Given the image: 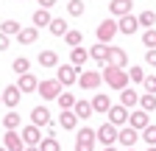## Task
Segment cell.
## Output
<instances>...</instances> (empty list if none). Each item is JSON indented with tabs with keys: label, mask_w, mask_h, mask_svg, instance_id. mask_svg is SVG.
I'll return each mask as SVG.
<instances>
[{
	"label": "cell",
	"mask_w": 156,
	"mask_h": 151,
	"mask_svg": "<svg viewBox=\"0 0 156 151\" xmlns=\"http://www.w3.org/2000/svg\"><path fill=\"white\" fill-rule=\"evenodd\" d=\"M101 79H103L112 90H126V84H128V73L120 70V67H109V64H106V70H103Z\"/></svg>",
	"instance_id": "obj_1"
},
{
	"label": "cell",
	"mask_w": 156,
	"mask_h": 151,
	"mask_svg": "<svg viewBox=\"0 0 156 151\" xmlns=\"http://www.w3.org/2000/svg\"><path fill=\"white\" fill-rule=\"evenodd\" d=\"M95 34H98V42L101 45H109L114 39V34H117V23L114 20H101L98 28H95Z\"/></svg>",
	"instance_id": "obj_2"
},
{
	"label": "cell",
	"mask_w": 156,
	"mask_h": 151,
	"mask_svg": "<svg viewBox=\"0 0 156 151\" xmlns=\"http://www.w3.org/2000/svg\"><path fill=\"white\" fill-rule=\"evenodd\" d=\"M36 90H39V95H42L45 101H53V98H58V95H62V84H58L56 79H48V81H39L36 84Z\"/></svg>",
	"instance_id": "obj_3"
},
{
	"label": "cell",
	"mask_w": 156,
	"mask_h": 151,
	"mask_svg": "<svg viewBox=\"0 0 156 151\" xmlns=\"http://www.w3.org/2000/svg\"><path fill=\"white\" fill-rule=\"evenodd\" d=\"M56 81L62 84V87L75 84V81H78V70H75L73 64H58V67H56Z\"/></svg>",
	"instance_id": "obj_4"
},
{
	"label": "cell",
	"mask_w": 156,
	"mask_h": 151,
	"mask_svg": "<svg viewBox=\"0 0 156 151\" xmlns=\"http://www.w3.org/2000/svg\"><path fill=\"white\" fill-rule=\"evenodd\" d=\"M95 129H81V134L75 137V151H92L95 148Z\"/></svg>",
	"instance_id": "obj_5"
},
{
	"label": "cell",
	"mask_w": 156,
	"mask_h": 151,
	"mask_svg": "<svg viewBox=\"0 0 156 151\" xmlns=\"http://www.w3.org/2000/svg\"><path fill=\"white\" fill-rule=\"evenodd\" d=\"M126 62H128V56H126V50L123 48H112L109 45V50H106V64L109 67H126Z\"/></svg>",
	"instance_id": "obj_6"
},
{
	"label": "cell",
	"mask_w": 156,
	"mask_h": 151,
	"mask_svg": "<svg viewBox=\"0 0 156 151\" xmlns=\"http://www.w3.org/2000/svg\"><path fill=\"white\" fill-rule=\"evenodd\" d=\"M78 84H81V90H98L101 87V73L98 70H84L78 76Z\"/></svg>",
	"instance_id": "obj_7"
},
{
	"label": "cell",
	"mask_w": 156,
	"mask_h": 151,
	"mask_svg": "<svg viewBox=\"0 0 156 151\" xmlns=\"http://www.w3.org/2000/svg\"><path fill=\"white\" fill-rule=\"evenodd\" d=\"M95 140H101L103 145H112V143L117 140V126H112V123H103L101 129H95Z\"/></svg>",
	"instance_id": "obj_8"
},
{
	"label": "cell",
	"mask_w": 156,
	"mask_h": 151,
	"mask_svg": "<svg viewBox=\"0 0 156 151\" xmlns=\"http://www.w3.org/2000/svg\"><path fill=\"white\" fill-rule=\"evenodd\" d=\"M3 148L6 151H25V143H23V137H20V131H6Z\"/></svg>",
	"instance_id": "obj_9"
},
{
	"label": "cell",
	"mask_w": 156,
	"mask_h": 151,
	"mask_svg": "<svg viewBox=\"0 0 156 151\" xmlns=\"http://www.w3.org/2000/svg\"><path fill=\"white\" fill-rule=\"evenodd\" d=\"M106 115H109V123H112V126H123V123L128 120V109L117 104V106H109Z\"/></svg>",
	"instance_id": "obj_10"
},
{
	"label": "cell",
	"mask_w": 156,
	"mask_h": 151,
	"mask_svg": "<svg viewBox=\"0 0 156 151\" xmlns=\"http://www.w3.org/2000/svg\"><path fill=\"white\" fill-rule=\"evenodd\" d=\"M31 126H50V112L45 106H34L31 109Z\"/></svg>",
	"instance_id": "obj_11"
},
{
	"label": "cell",
	"mask_w": 156,
	"mask_h": 151,
	"mask_svg": "<svg viewBox=\"0 0 156 151\" xmlns=\"http://www.w3.org/2000/svg\"><path fill=\"white\" fill-rule=\"evenodd\" d=\"M0 98H3V104L6 106H11V109H17V104H20V98H23V92L17 90V84H11V87H6L3 92H0Z\"/></svg>",
	"instance_id": "obj_12"
},
{
	"label": "cell",
	"mask_w": 156,
	"mask_h": 151,
	"mask_svg": "<svg viewBox=\"0 0 156 151\" xmlns=\"http://www.w3.org/2000/svg\"><path fill=\"white\" fill-rule=\"evenodd\" d=\"M36 39H39V28H34V25L20 28V34H17V42L20 45H34Z\"/></svg>",
	"instance_id": "obj_13"
},
{
	"label": "cell",
	"mask_w": 156,
	"mask_h": 151,
	"mask_svg": "<svg viewBox=\"0 0 156 151\" xmlns=\"http://www.w3.org/2000/svg\"><path fill=\"white\" fill-rule=\"evenodd\" d=\"M136 28H140V23H136V17H134V14H126V17H120V23H117V31H123L126 36L136 34Z\"/></svg>",
	"instance_id": "obj_14"
},
{
	"label": "cell",
	"mask_w": 156,
	"mask_h": 151,
	"mask_svg": "<svg viewBox=\"0 0 156 151\" xmlns=\"http://www.w3.org/2000/svg\"><path fill=\"white\" fill-rule=\"evenodd\" d=\"M89 59V50H84V48H70V64L78 70V67H81L84 70V62Z\"/></svg>",
	"instance_id": "obj_15"
},
{
	"label": "cell",
	"mask_w": 156,
	"mask_h": 151,
	"mask_svg": "<svg viewBox=\"0 0 156 151\" xmlns=\"http://www.w3.org/2000/svg\"><path fill=\"white\" fill-rule=\"evenodd\" d=\"M89 104H92V112H98V115L109 112V106H112V101H109V95H106V92H98V95H95Z\"/></svg>",
	"instance_id": "obj_16"
},
{
	"label": "cell",
	"mask_w": 156,
	"mask_h": 151,
	"mask_svg": "<svg viewBox=\"0 0 156 151\" xmlns=\"http://www.w3.org/2000/svg\"><path fill=\"white\" fill-rule=\"evenodd\" d=\"M20 137H23L25 145H39V140H42V134H39L36 126H25L23 131H20Z\"/></svg>",
	"instance_id": "obj_17"
},
{
	"label": "cell",
	"mask_w": 156,
	"mask_h": 151,
	"mask_svg": "<svg viewBox=\"0 0 156 151\" xmlns=\"http://www.w3.org/2000/svg\"><path fill=\"white\" fill-rule=\"evenodd\" d=\"M128 126H131V129H145V126H148V112H142V109L128 112Z\"/></svg>",
	"instance_id": "obj_18"
},
{
	"label": "cell",
	"mask_w": 156,
	"mask_h": 151,
	"mask_svg": "<svg viewBox=\"0 0 156 151\" xmlns=\"http://www.w3.org/2000/svg\"><path fill=\"white\" fill-rule=\"evenodd\" d=\"M36 76H31V73H25V76H20V81H17V90L20 92H34L36 90Z\"/></svg>",
	"instance_id": "obj_19"
},
{
	"label": "cell",
	"mask_w": 156,
	"mask_h": 151,
	"mask_svg": "<svg viewBox=\"0 0 156 151\" xmlns=\"http://www.w3.org/2000/svg\"><path fill=\"white\" fill-rule=\"evenodd\" d=\"M117 140H120L126 148H131L134 143H136V129H131V126H126V129H120L117 131Z\"/></svg>",
	"instance_id": "obj_20"
},
{
	"label": "cell",
	"mask_w": 156,
	"mask_h": 151,
	"mask_svg": "<svg viewBox=\"0 0 156 151\" xmlns=\"http://www.w3.org/2000/svg\"><path fill=\"white\" fill-rule=\"evenodd\" d=\"M109 9H112V14H117V17H126V14H131V0H112Z\"/></svg>",
	"instance_id": "obj_21"
},
{
	"label": "cell",
	"mask_w": 156,
	"mask_h": 151,
	"mask_svg": "<svg viewBox=\"0 0 156 151\" xmlns=\"http://www.w3.org/2000/svg\"><path fill=\"white\" fill-rule=\"evenodd\" d=\"M136 104H140V95H136V92L134 90H123L120 92V106H126V109H131V106H136Z\"/></svg>",
	"instance_id": "obj_22"
},
{
	"label": "cell",
	"mask_w": 156,
	"mask_h": 151,
	"mask_svg": "<svg viewBox=\"0 0 156 151\" xmlns=\"http://www.w3.org/2000/svg\"><path fill=\"white\" fill-rule=\"evenodd\" d=\"M75 123H78V118H75V112L73 109H64L62 112V115H58V126H62V129H75Z\"/></svg>",
	"instance_id": "obj_23"
},
{
	"label": "cell",
	"mask_w": 156,
	"mask_h": 151,
	"mask_svg": "<svg viewBox=\"0 0 156 151\" xmlns=\"http://www.w3.org/2000/svg\"><path fill=\"white\" fill-rule=\"evenodd\" d=\"M39 64H42V67H58L56 50H42V53H39Z\"/></svg>",
	"instance_id": "obj_24"
},
{
	"label": "cell",
	"mask_w": 156,
	"mask_h": 151,
	"mask_svg": "<svg viewBox=\"0 0 156 151\" xmlns=\"http://www.w3.org/2000/svg\"><path fill=\"white\" fill-rule=\"evenodd\" d=\"M50 20H53V17H50L48 9H36V11H34V28H39V25H50Z\"/></svg>",
	"instance_id": "obj_25"
},
{
	"label": "cell",
	"mask_w": 156,
	"mask_h": 151,
	"mask_svg": "<svg viewBox=\"0 0 156 151\" xmlns=\"http://www.w3.org/2000/svg\"><path fill=\"white\" fill-rule=\"evenodd\" d=\"M11 70H14V73H17V76H25V73H28V70H31V62H28V59H25V56H17V59H14V62H11Z\"/></svg>",
	"instance_id": "obj_26"
},
{
	"label": "cell",
	"mask_w": 156,
	"mask_h": 151,
	"mask_svg": "<svg viewBox=\"0 0 156 151\" xmlns=\"http://www.w3.org/2000/svg\"><path fill=\"white\" fill-rule=\"evenodd\" d=\"M73 112H75V118H89L92 115V104L89 101H75Z\"/></svg>",
	"instance_id": "obj_27"
},
{
	"label": "cell",
	"mask_w": 156,
	"mask_h": 151,
	"mask_svg": "<svg viewBox=\"0 0 156 151\" xmlns=\"http://www.w3.org/2000/svg\"><path fill=\"white\" fill-rule=\"evenodd\" d=\"M48 28H50V34H53V36H64V34L70 31V28H67V23L62 20V17H58V20H50V25H48Z\"/></svg>",
	"instance_id": "obj_28"
},
{
	"label": "cell",
	"mask_w": 156,
	"mask_h": 151,
	"mask_svg": "<svg viewBox=\"0 0 156 151\" xmlns=\"http://www.w3.org/2000/svg\"><path fill=\"white\" fill-rule=\"evenodd\" d=\"M39 151H62V143L56 137H42L39 140Z\"/></svg>",
	"instance_id": "obj_29"
},
{
	"label": "cell",
	"mask_w": 156,
	"mask_h": 151,
	"mask_svg": "<svg viewBox=\"0 0 156 151\" xmlns=\"http://www.w3.org/2000/svg\"><path fill=\"white\" fill-rule=\"evenodd\" d=\"M64 39H67V45H70V48H81V42H84V34L70 28V31L64 34Z\"/></svg>",
	"instance_id": "obj_30"
},
{
	"label": "cell",
	"mask_w": 156,
	"mask_h": 151,
	"mask_svg": "<svg viewBox=\"0 0 156 151\" xmlns=\"http://www.w3.org/2000/svg\"><path fill=\"white\" fill-rule=\"evenodd\" d=\"M20 28H23V25H20L17 20H6L3 25H0V34H6V36H17Z\"/></svg>",
	"instance_id": "obj_31"
},
{
	"label": "cell",
	"mask_w": 156,
	"mask_h": 151,
	"mask_svg": "<svg viewBox=\"0 0 156 151\" xmlns=\"http://www.w3.org/2000/svg\"><path fill=\"white\" fill-rule=\"evenodd\" d=\"M106 50H109V45H101V42H98V45L89 50V56H92L95 62H101V64H103V62H106Z\"/></svg>",
	"instance_id": "obj_32"
},
{
	"label": "cell",
	"mask_w": 156,
	"mask_h": 151,
	"mask_svg": "<svg viewBox=\"0 0 156 151\" xmlns=\"http://www.w3.org/2000/svg\"><path fill=\"white\" fill-rule=\"evenodd\" d=\"M3 126H6L9 131H17V129H20V115H17V112H14V109H11V112H9V115L3 118Z\"/></svg>",
	"instance_id": "obj_33"
},
{
	"label": "cell",
	"mask_w": 156,
	"mask_h": 151,
	"mask_svg": "<svg viewBox=\"0 0 156 151\" xmlns=\"http://www.w3.org/2000/svg\"><path fill=\"white\" fill-rule=\"evenodd\" d=\"M140 106H142V112H153L156 109V95H151V92L140 95Z\"/></svg>",
	"instance_id": "obj_34"
},
{
	"label": "cell",
	"mask_w": 156,
	"mask_h": 151,
	"mask_svg": "<svg viewBox=\"0 0 156 151\" xmlns=\"http://www.w3.org/2000/svg\"><path fill=\"white\" fill-rule=\"evenodd\" d=\"M75 95H73V92H62V95H58V106H62V109H73L75 106Z\"/></svg>",
	"instance_id": "obj_35"
},
{
	"label": "cell",
	"mask_w": 156,
	"mask_h": 151,
	"mask_svg": "<svg viewBox=\"0 0 156 151\" xmlns=\"http://www.w3.org/2000/svg\"><path fill=\"white\" fill-rule=\"evenodd\" d=\"M142 45L151 50V48H156V28H145V34H142Z\"/></svg>",
	"instance_id": "obj_36"
},
{
	"label": "cell",
	"mask_w": 156,
	"mask_h": 151,
	"mask_svg": "<svg viewBox=\"0 0 156 151\" xmlns=\"http://www.w3.org/2000/svg\"><path fill=\"white\" fill-rule=\"evenodd\" d=\"M142 140H145L148 145H156V126H151V123H148V126L142 129Z\"/></svg>",
	"instance_id": "obj_37"
},
{
	"label": "cell",
	"mask_w": 156,
	"mask_h": 151,
	"mask_svg": "<svg viewBox=\"0 0 156 151\" xmlns=\"http://www.w3.org/2000/svg\"><path fill=\"white\" fill-rule=\"evenodd\" d=\"M67 11L73 17H81L84 14V0H70V3H67Z\"/></svg>",
	"instance_id": "obj_38"
},
{
	"label": "cell",
	"mask_w": 156,
	"mask_h": 151,
	"mask_svg": "<svg viewBox=\"0 0 156 151\" xmlns=\"http://www.w3.org/2000/svg\"><path fill=\"white\" fill-rule=\"evenodd\" d=\"M136 23L148 28V25H153V23H156V14H153V11H142L140 17H136Z\"/></svg>",
	"instance_id": "obj_39"
},
{
	"label": "cell",
	"mask_w": 156,
	"mask_h": 151,
	"mask_svg": "<svg viewBox=\"0 0 156 151\" xmlns=\"http://www.w3.org/2000/svg\"><path fill=\"white\" fill-rule=\"evenodd\" d=\"M142 79H145L142 67H128V81H142Z\"/></svg>",
	"instance_id": "obj_40"
},
{
	"label": "cell",
	"mask_w": 156,
	"mask_h": 151,
	"mask_svg": "<svg viewBox=\"0 0 156 151\" xmlns=\"http://www.w3.org/2000/svg\"><path fill=\"white\" fill-rule=\"evenodd\" d=\"M142 84H145V92L156 95V76H145V79H142Z\"/></svg>",
	"instance_id": "obj_41"
},
{
	"label": "cell",
	"mask_w": 156,
	"mask_h": 151,
	"mask_svg": "<svg viewBox=\"0 0 156 151\" xmlns=\"http://www.w3.org/2000/svg\"><path fill=\"white\" fill-rule=\"evenodd\" d=\"M145 62H148L151 67H156V48H151V50H145Z\"/></svg>",
	"instance_id": "obj_42"
},
{
	"label": "cell",
	"mask_w": 156,
	"mask_h": 151,
	"mask_svg": "<svg viewBox=\"0 0 156 151\" xmlns=\"http://www.w3.org/2000/svg\"><path fill=\"white\" fill-rule=\"evenodd\" d=\"M39 3V9H50V6H56V0H36Z\"/></svg>",
	"instance_id": "obj_43"
},
{
	"label": "cell",
	"mask_w": 156,
	"mask_h": 151,
	"mask_svg": "<svg viewBox=\"0 0 156 151\" xmlns=\"http://www.w3.org/2000/svg\"><path fill=\"white\" fill-rule=\"evenodd\" d=\"M6 48H9V36L0 34V50H6Z\"/></svg>",
	"instance_id": "obj_44"
},
{
	"label": "cell",
	"mask_w": 156,
	"mask_h": 151,
	"mask_svg": "<svg viewBox=\"0 0 156 151\" xmlns=\"http://www.w3.org/2000/svg\"><path fill=\"white\" fill-rule=\"evenodd\" d=\"M25 151H39V145H25Z\"/></svg>",
	"instance_id": "obj_45"
},
{
	"label": "cell",
	"mask_w": 156,
	"mask_h": 151,
	"mask_svg": "<svg viewBox=\"0 0 156 151\" xmlns=\"http://www.w3.org/2000/svg\"><path fill=\"white\" fill-rule=\"evenodd\" d=\"M103 151H117V148H114V145H106V148H103Z\"/></svg>",
	"instance_id": "obj_46"
},
{
	"label": "cell",
	"mask_w": 156,
	"mask_h": 151,
	"mask_svg": "<svg viewBox=\"0 0 156 151\" xmlns=\"http://www.w3.org/2000/svg\"><path fill=\"white\" fill-rule=\"evenodd\" d=\"M148 151H156V145H151V148H148Z\"/></svg>",
	"instance_id": "obj_47"
},
{
	"label": "cell",
	"mask_w": 156,
	"mask_h": 151,
	"mask_svg": "<svg viewBox=\"0 0 156 151\" xmlns=\"http://www.w3.org/2000/svg\"><path fill=\"white\" fill-rule=\"evenodd\" d=\"M0 104H3V98H0Z\"/></svg>",
	"instance_id": "obj_48"
},
{
	"label": "cell",
	"mask_w": 156,
	"mask_h": 151,
	"mask_svg": "<svg viewBox=\"0 0 156 151\" xmlns=\"http://www.w3.org/2000/svg\"><path fill=\"white\" fill-rule=\"evenodd\" d=\"M0 151H6V148H0Z\"/></svg>",
	"instance_id": "obj_49"
},
{
	"label": "cell",
	"mask_w": 156,
	"mask_h": 151,
	"mask_svg": "<svg viewBox=\"0 0 156 151\" xmlns=\"http://www.w3.org/2000/svg\"><path fill=\"white\" fill-rule=\"evenodd\" d=\"M128 151H134V148H128Z\"/></svg>",
	"instance_id": "obj_50"
}]
</instances>
